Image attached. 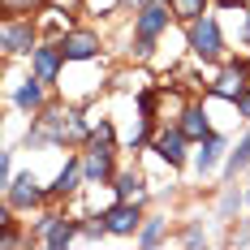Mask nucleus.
Wrapping results in <instances>:
<instances>
[{
  "mask_svg": "<svg viewBox=\"0 0 250 250\" xmlns=\"http://www.w3.org/2000/svg\"><path fill=\"white\" fill-rule=\"evenodd\" d=\"M190 52L199 61H220L225 56V39H220V22L211 13H203L190 22Z\"/></svg>",
  "mask_w": 250,
  "mask_h": 250,
  "instance_id": "nucleus-1",
  "label": "nucleus"
},
{
  "mask_svg": "<svg viewBox=\"0 0 250 250\" xmlns=\"http://www.w3.org/2000/svg\"><path fill=\"white\" fill-rule=\"evenodd\" d=\"M168 22H173V4H168V0H147V4L134 9V35H138V39L164 35Z\"/></svg>",
  "mask_w": 250,
  "mask_h": 250,
  "instance_id": "nucleus-2",
  "label": "nucleus"
},
{
  "mask_svg": "<svg viewBox=\"0 0 250 250\" xmlns=\"http://www.w3.org/2000/svg\"><path fill=\"white\" fill-rule=\"evenodd\" d=\"M143 203H129V199H117L108 211H104V225H108V233L112 237H134L138 229H143Z\"/></svg>",
  "mask_w": 250,
  "mask_h": 250,
  "instance_id": "nucleus-3",
  "label": "nucleus"
},
{
  "mask_svg": "<svg viewBox=\"0 0 250 250\" xmlns=\"http://www.w3.org/2000/svg\"><path fill=\"white\" fill-rule=\"evenodd\" d=\"M0 48H4V56H22V52H35V22H30V18H4Z\"/></svg>",
  "mask_w": 250,
  "mask_h": 250,
  "instance_id": "nucleus-4",
  "label": "nucleus"
},
{
  "mask_svg": "<svg viewBox=\"0 0 250 250\" xmlns=\"http://www.w3.org/2000/svg\"><path fill=\"white\" fill-rule=\"evenodd\" d=\"M39 199H48V190H39V177L35 173H18L9 181V190H4V207H18V211L35 207Z\"/></svg>",
  "mask_w": 250,
  "mask_h": 250,
  "instance_id": "nucleus-5",
  "label": "nucleus"
},
{
  "mask_svg": "<svg viewBox=\"0 0 250 250\" xmlns=\"http://www.w3.org/2000/svg\"><path fill=\"white\" fill-rule=\"evenodd\" d=\"M186 147H190V138L181 134V125H177V129H164V134H155V143H151V151H155L168 168H181V164H186Z\"/></svg>",
  "mask_w": 250,
  "mask_h": 250,
  "instance_id": "nucleus-6",
  "label": "nucleus"
},
{
  "mask_svg": "<svg viewBox=\"0 0 250 250\" xmlns=\"http://www.w3.org/2000/svg\"><path fill=\"white\" fill-rule=\"evenodd\" d=\"M56 43L65 52V61H95L100 56V35H91V30H69Z\"/></svg>",
  "mask_w": 250,
  "mask_h": 250,
  "instance_id": "nucleus-7",
  "label": "nucleus"
},
{
  "mask_svg": "<svg viewBox=\"0 0 250 250\" xmlns=\"http://www.w3.org/2000/svg\"><path fill=\"white\" fill-rule=\"evenodd\" d=\"M246 65H229L225 74L216 78V82H211V95H220V100H229V104H237L242 100V95H246L250 91V82H246Z\"/></svg>",
  "mask_w": 250,
  "mask_h": 250,
  "instance_id": "nucleus-8",
  "label": "nucleus"
},
{
  "mask_svg": "<svg viewBox=\"0 0 250 250\" xmlns=\"http://www.w3.org/2000/svg\"><path fill=\"white\" fill-rule=\"evenodd\" d=\"M61 65H65L61 43H39V48L30 52V69L43 78V82H56V78H61Z\"/></svg>",
  "mask_w": 250,
  "mask_h": 250,
  "instance_id": "nucleus-9",
  "label": "nucleus"
},
{
  "mask_svg": "<svg viewBox=\"0 0 250 250\" xmlns=\"http://www.w3.org/2000/svg\"><path fill=\"white\" fill-rule=\"evenodd\" d=\"M82 173H86V186H104L112 181V147H91L82 155Z\"/></svg>",
  "mask_w": 250,
  "mask_h": 250,
  "instance_id": "nucleus-10",
  "label": "nucleus"
},
{
  "mask_svg": "<svg viewBox=\"0 0 250 250\" xmlns=\"http://www.w3.org/2000/svg\"><path fill=\"white\" fill-rule=\"evenodd\" d=\"M82 181H86V173H82V160H65V168H61V173H56V181L48 186V199H69Z\"/></svg>",
  "mask_w": 250,
  "mask_h": 250,
  "instance_id": "nucleus-11",
  "label": "nucleus"
},
{
  "mask_svg": "<svg viewBox=\"0 0 250 250\" xmlns=\"http://www.w3.org/2000/svg\"><path fill=\"white\" fill-rule=\"evenodd\" d=\"M78 237H82V225H78V220H65V216H56L52 229L39 237V242H43L48 250H65V246H74Z\"/></svg>",
  "mask_w": 250,
  "mask_h": 250,
  "instance_id": "nucleus-12",
  "label": "nucleus"
},
{
  "mask_svg": "<svg viewBox=\"0 0 250 250\" xmlns=\"http://www.w3.org/2000/svg\"><path fill=\"white\" fill-rule=\"evenodd\" d=\"M220 155H225V138H220V134L211 129V134H207V138L199 143V155H194V168H199V173H211Z\"/></svg>",
  "mask_w": 250,
  "mask_h": 250,
  "instance_id": "nucleus-13",
  "label": "nucleus"
},
{
  "mask_svg": "<svg viewBox=\"0 0 250 250\" xmlns=\"http://www.w3.org/2000/svg\"><path fill=\"white\" fill-rule=\"evenodd\" d=\"M43 86H48V82H43L39 74H35V78H26L22 86L13 91V104H18V108H26V112H35V108H43Z\"/></svg>",
  "mask_w": 250,
  "mask_h": 250,
  "instance_id": "nucleus-14",
  "label": "nucleus"
},
{
  "mask_svg": "<svg viewBox=\"0 0 250 250\" xmlns=\"http://www.w3.org/2000/svg\"><path fill=\"white\" fill-rule=\"evenodd\" d=\"M177 125H181V134H186L190 143H203V138L211 134V121H207V112H203V108H186Z\"/></svg>",
  "mask_w": 250,
  "mask_h": 250,
  "instance_id": "nucleus-15",
  "label": "nucleus"
},
{
  "mask_svg": "<svg viewBox=\"0 0 250 250\" xmlns=\"http://www.w3.org/2000/svg\"><path fill=\"white\" fill-rule=\"evenodd\" d=\"M112 190H117V199H129V203L147 199V186H143V177H138V173H117V177H112Z\"/></svg>",
  "mask_w": 250,
  "mask_h": 250,
  "instance_id": "nucleus-16",
  "label": "nucleus"
},
{
  "mask_svg": "<svg viewBox=\"0 0 250 250\" xmlns=\"http://www.w3.org/2000/svg\"><path fill=\"white\" fill-rule=\"evenodd\" d=\"M246 168H250V129H246V138H242L237 147L229 151V160H225V177L233 181V177H237V173H246Z\"/></svg>",
  "mask_w": 250,
  "mask_h": 250,
  "instance_id": "nucleus-17",
  "label": "nucleus"
},
{
  "mask_svg": "<svg viewBox=\"0 0 250 250\" xmlns=\"http://www.w3.org/2000/svg\"><path fill=\"white\" fill-rule=\"evenodd\" d=\"M168 4H173V18H177V22H186V26L207 13V0H168Z\"/></svg>",
  "mask_w": 250,
  "mask_h": 250,
  "instance_id": "nucleus-18",
  "label": "nucleus"
},
{
  "mask_svg": "<svg viewBox=\"0 0 250 250\" xmlns=\"http://www.w3.org/2000/svg\"><path fill=\"white\" fill-rule=\"evenodd\" d=\"M164 229H168V220L147 216V220H143V229H138V242H143V246H160V242H164Z\"/></svg>",
  "mask_w": 250,
  "mask_h": 250,
  "instance_id": "nucleus-19",
  "label": "nucleus"
},
{
  "mask_svg": "<svg viewBox=\"0 0 250 250\" xmlns=\"http://www.w3.org/2000/svg\"><path fill=\"white\" fill-rule=\"evenodd\" d=\"M91 147H112V125L100 121L95 129H91Z\"/></svg>",
  "mask_w": 250,
  "mask_h": 250,
  "instance_id": "nucleus-20",
  "label": "nucleus"
},
{
  "mask_svg": "<svg viewBox=\"0 0 250 250\" xmlns=\"http://www.w3.org/2000/svg\"><path fill=\"white\" fill-rule=\"evenodd\" d=\"M9 181H13V151H4V155H0V194L9 190Z\"/></svg>",
  "mask_w": 250,
  "mask_h": 250,
  "instance_id": "nucleus-21",
  "label": "nucleus"
},
{
  "mask_svg": "<svg viewBox=\"0 0 250 250\" xmlns=\"http://www.w3.org/2000/svg\"><path fill=\"white\" fill-rule=\"evenodd\" d=\"M242 203H246V194H237V190H229L225 199H220V216H233V211H237Z\"/></svg>",
  "mask_w": 250,
  "mask_h": 250,
  "instance_id": "nucleus-22",
  "label": "nucleus"
},
{
  "mask_svg": "<svg viewBox=\"0 0 250 250\" xmlns=\"http://www.w3.org/2000/svg\"><path fill=\"white\" fill-rule=\"evenodd\" d=\"M104 233H108L104 216H100V220H91V225H82V237H86V242H104Z\"/></svg>",
  "mask_w": 250,
  "mask_h": 250,
  "instance_id": "nucleus-23",
  "label": "nucleus"
},
{
  "mask_svg": "<svg viewBox=\"0 0 250 250\" xmlns=\"http://www.w3.org/2000/svg\"><path fill=\"white\" fill-rule=\"evenodd\" d=\"M35 0H4V18H18V13H30Z\"/></svg>",
  "mask_w": 250,
  "mask_h": 250,
  "instance_id": "nucleus-24",
  "label": "nucleus"
},
{
  "mask_svg": "<svg viewBox=\"0 0 250 250\" xmlns=\"http://www.w3.org/2000/svg\"><path fill=\"white\" fill-rule=\"evenodd\" d=\"M237 117H246V121H250V91L237 100Z\"/></svg>",
  "mask_w": 250,
  "mask_h": 250,
  "instance_id": "nucleus-25",
  "label": "nucleus"
},
{
  "mask_svg": "<svg viewBox=\"0 0 250 250\" xmlns=\"http://www.w3.org/2000/svg\"><path fill=\"white\" fill-rule=\"evenodd\" d=\"M220 4H225V9H242L246 0H220Z\"/></svg>",
  "mask_w": 250,
  "mask_h": 250,
  "instance_id": "nucleus-26",
  "label": "nucleus"
},
{
  "mask_svg": "<svg viewBox=\"0 0 250 250\" xmlns=\"http://www.w3.org/2000/svg\"><path fill=\"white\" fill-rule=\"evenodd\" d=\"M246 203H250V186H246Z\"/></svg>",
  "mask_w": 250,
  "mask_h": 250,
  "instance_id": "nucleus-27",
  "label": "nucleus"
},
{
  "mask_svg": "<svg viewBox=\"0 0 250 250\" xmlns=\"http://www.w3.org/2000/svg\"><path fill=\"white\" fill-rule=\"evenodd\" d=\"M134 4H147V0H134Z\"/></svg>",
  "mask_w": 250,
  "mask_h": 250,
  "instance_id": "nucleus-28",
  "label": "nucleus"
}]
</instances>
